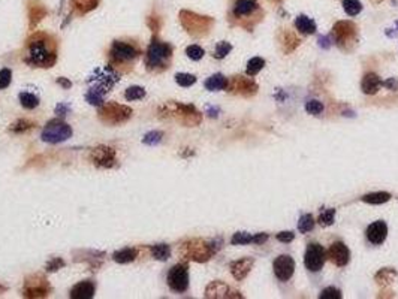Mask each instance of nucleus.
<instances>
[{
    "label": "nucleus",
    "mask_w": 398,
    "mask_h": 299,
    "mask_svg": "<svg viewBox=\"0 0 398 299\" xmlns=\"http://www.w3.org/2000/svg\"><path fill=\"white\" fill-rule=\"evenodd\" d=\"M391 199V194L386 191H376V193H370L362 196L361 201L365 204H371V205H382L385 202H388Z\"/></svg>",
    "instance_id": "obj_30"
},
{
    "label": "nucleus",
    "mask_w": 398,
    "mask_h": 299,
    "mask_svg": "<svg viewBox=\"0 0 398 299\" xmlns=\"http://www.w3.org/2000/svg\"><path fill=\"white\" fill-rule=\"evenodd\" d=\"M159 115L166 120H172L179 124H183L186 127H195L201 124L202 115L193 105H184L179 102H168L165 104L160 110Z\"/></svg>",
    "instance_id": "obj_3"
},
{
    "label": "nucleus",
    "mask_w": 398,
    "mask_h": 299,
    "mask_svg": "<svg viewBox=\"0 0 398 299\" xmlns=\"http://www.w3.org/2000/svg\"><path fill=\"white\" fill-rule=\"evenodd\" d=\"M175 82L181 87H190L196 82V76L190 74H177L175 75Z\"/></svg>",
    "instance_id": "obj_43"
},
{
    "label": "nucleus",
    "mask_w": 398,
    "mask_h": 299,
    "mask_svg": "<svg viewBox=\"0 0 398 299\" xmlns=\"http://www.w3.org/2000/svg\"><path fill=\"white\" fill-rule=\"evenodd\" d=\"M181 23L192 36H204L210 32L213 26V20L190 12H181Z\"/></svg>",
    "instance_id": "obj_9"
},
{
    "label": "nucleus",
    "mask_w": 398,
    "mask_h": 299,
    "mask_svg": "<svg viewBox=\"0 0 398 299\" xmlns=\"http://www.w3.org/2000/svg\"><path fill=\"white\" fill-rule=\"evenodd\" d=\"M111 60L114 63H129V62H134L138 56H140V51L132 45V43H127V42H121V40H115L111 46Z\"/></svg>",
    "instance_id": "obj_13"
},
{
    "label": "nucleus",
    "mask_w": 398,
    "mask_h": 299,
    "mask_svg": "<svg viewBox=\"0 0 398 299\" xmlns=\"http://www.w3.org/2000/svg\"><path fill=\"white\" fill-rule=\"evenodd\" d=\"M20 104H21L24 108H27V110H35V108H37V105H39V97L35 96L33 93L24 91V93H20Z\"/></svg>",
    "instance_id": "obj_32"
},
{
    "label": "nucleus",
    "mask_w": 398,
    "mask_h": 299,
    "mask_svg": "<svg viewBox=\"0 0 398 299\" xmlns=\"http://www.w3.org/2000/svg\"><path fill=\"white\" fill-rule=\"evenodd\" d=\"M72 136V127L62 120H51L42 130V141L48 144H59Z\"/></svg>",
    "instance_id": "obj_8"
},
{
    "label": "nucleus",
    "mask_w": 398,
    "mask_h": 299,
    "mask_svg": "<svg viewBox=\"0 0 398 299\" xmlns=\"http://www.w3.org/2000/svg\"><path fill=\"white\" fill-rule=\"evenodd\" d=\"M117 79H118V75L114 72L112 68L107 66L105 69H98L95 75L89 79L92 85L85 94V101L93 107L104 105L105 94L112 88Z\"/></svg>",
    "instance_id": "obj_2"
},
{
    "label": "nucleus",
    "mask_w": 398,
    "mask_h": 299,
    "mask_svg": "<svg viewBox=\"0 0 398 299\" xmlns=\"http://www.w3.org/2000/svg\"><path fill=\"white\" fill-rule=\"evenodd\" d=\"M254 266V259L252 258H243V259H238V261L232 262L229 265V269H231V274L234 275L235 280L238 281H243L252 271V268Z\"/></svg>",
    "instance_id": "obj_20"
},
{
    "label": "nucleus",
    "mask_w": 398,
    "mask_h": 299,
    "mask_svg": "<svg viewBox=\"0 0 398 299\" xmlns=\"http://www.w3.org/2000/svg\"><path fill=\"white\" fill-rule=\"evenodd\" d=\"M343 8H344V12L349 17H355L362 11L360 0H343Z\"/></svg>",
    "instance_id": "obj_34"
},
{
    "label": "nucleus",
    "mask_w": 398,
    "mask_h": 299,
    "mask_svg": "<svg viewBox=\"0 0 398 299\" xmlns=\"http://www.w3.org/2000/svg\"><path fill=\"white\" fill-rule=\"evenodd\" d=\"M228 82L229 79L222 74L211 75L207 81H205V88L210 91H220V90H226L228 88Z\"/></svg>",
    "instance_id": "obj_26"
},
{
    "label": "nucleus",
    "mask_w": 398,
    "mask_h": 299,
    "mask_svg": "<svg viewBox=\"0 0 398 299\" xmlns=\"http://www.w3.org/2000/svg\"><path fill=\"white\" fill-rule=\"evenodd\" d=\"M96 292V286L93 281L85 280V281H79L78 284H75L69 293V296L72 299H90L95 296Z\"/></svg>",
    "instance_id": "obj_21"
},
{
    "label": "nucleus",
    "mask_w": 398,
    "mask_h": 299,
    "mask_svg": "<svg viewBox=\"0 0 398 299\" xmlns=\"http://www.w3.org/2000/svg\"><path fill=\"white\" fill-rule=\"evenodd\" d=\"M276 238H277L280 242H285V244H288V242H292V241L295 239V233H293V232H290V230H283V232L277 233V235H276Z\"/></svg>",
    "instance_id": "obj_47"
},
{
    "label": "nucleus",
    "mask_w": 398,
    "mask_h": 299,
    "mask_svg": "<svg viewBox=\"0 0 398 299\" xmlns=\"http://www.w3.org/2000/svg\"><path fill=\"white\" fill-rule=\"evenodd\" d=\"M90 160L99 168H112L115 165V151L108 145H99L90 151Z\"/></svg>",
    "instance_id": "obj_17"
},
{
    "label": "nucleus",
    "mask_w": 398,
    "mask_h": 299,
    "mask_svg": "<svg viewBox=\"0 0 398 299\" xmlns=\"http://www.w3.org/2000/svg\"><path fill=\"white\" fill-rule=\"evenodd\" d=\"M326 261V250L319 242H310L304 255V265L310 272H319Z\"/></svg>",
    "instance_id": "obj_11"
},
{
    "label": "nucleus",
    "mask_w": 398,
    "mask_h": 299,
    "mask_svg": "<svg viewBox=\"0 0 398 299\" xmlns=\"http://www.w3.org/2000/svg\"><path fill=\"white\" fill-rule=\"evenodd\" d=\"M332 36L343 51H352L358 43V27L352 21H338L332 27Z\"/></svg>",
    "instance_id": "obj_6"
},
{
    "label": "nucleus",
    "mask_w": 398,
    "mask_h": 299,
    "mask_svg": "<svg viewBox=\"0 0 398 299\" xmlns=\"http://www.w3.org/2000/svg\"><path fill=\"white\" fill-rule=\"evenodd\" d=\"M163 138V133L159 132V130H153V132H148L147 135L144 136L143 142L145 145H157Z\"/></svg>",
    "instance_id": "obj_39"
},
{
    "label": "nucleus",
    "mask_w": 398,
    "mask_h": 299,
    "mask_svg": "<svg viewBox=\"0 0 398 299\" xmlns=\"http://www.w3.org/2000/svg\"><path fill=\"white\" fill-rule=\"evenodd\" d=\"M150 252L151 256L156 261H168L171 258V248L168 244H156V245H150Z\"/></svg>",
    "instance_id": "obj_29"
},
{
    "label": "nucleus",
    "mask_w": 398,
    "mask_h": 299,
    "mask_svg": "<svg viewBox=\"0 0 398 299\" xmlns=\"http://www.w3.org/2000/svg\"><path fill=\"white\" fill-rule=\"evenodd\" d=\"M263 66H265V60H263L262 57H253V59H250L249 63H247L246 74L249 75V76H256V75L263 69Z\"/></svg>",
    "instance_id": "obj_31"
},
{
    "label": "nucleus",
    "mask_w": 398,
    "mask_h": 299,
    "mask_svg": "<svg viewBox=\"0 0 398 299\" xmlns=\"http://www.w3.org/2000/svg\"><path fill=\"white\" fill-rule=\"evenodd\" d=\"M273 269L279 281H289L295 272V261L289 255H280L273 262Z\"/></svg>",
    "instance_id": "obj_15"
},
{
    "label": "nucleus",
    "mask_w": 398,
    "mask_h": 299,
    "mask_svg": "<svg viewBox=\"0 0 398 299\" xmlns=\"http://www.w3.org/2000/svg\"><path fill=\"white\" fill-rule=\"evenodd\" d=\"M26 63L33 68H53L57 60V51L54 42H48L45 37H35L27 45Z\"/></svg>",
    "instance_id": "obj_1"
},
{
    "label": "nucleus",
    "mask_w": 398,
    "mask_h": 299,
    "mask_svg": "<svg viewBox=\"0 0 398 299\" xmlns=\"http://www.w3.org/2000/svg\"><path fill=\"white\" fill-rule=\"evenodd\" d=\"M252 242H253V235H250L247 232H237L231 239L232 245H247Z\"/></svg>",
    "instance_id": "obj_35"
},
{
    "label": "nucleus",
    "mask_w": 398,
    "mask_h": 299,
    "mask_svg": "<svg viewBox=\"0 0 398 299\" xmlns=\"http://www.w3.org/2000/svg\"><path fill=\"white\" fill-rule=\"evenodd\" d=\"M398 272L394 268H382L376 275H374V281L377 283L379 287L386 289L389 286H392L397 280Z\"/></svg>",
    "instance_id": "obj_23"
},
{
    "label": "nucleus",
    "mask_w": 398,
    "mask_h": 299,
    "mask_svg": "<svg viewBox=\"0 0 398 299\" xmlns=\"http://www.w3.org/2000/svg\"><path fill=\"white\" fill-rule=\"evenodd\" d=\"M388 236V224L383 220H377L367 227V239L373 245H380Z\"/></svg>",
    "instance_id": "obj_19"
},
{
    "label": "nucleus",
    "mask_w": 398,
    "mask_h": 299,
    "mask_svg": "<svg viewBox=\"0 0 398 299\" xmlns=\"http://www.w3.org/2000/svg\"><path fill=\"white\" fill-rule=\"evenodd\" d=\"M172 57V46L169 43L153 39L145 54V66L148 71H165Z\"/></svg>",
    "instance_id": "obj_4"
},
{
    "label": "nucleus",
    "mask_w": 398,
    "mask_h": 299,
    "mask_svg": "<svg viewBox=\"0 0 398 299\" xmlns=\"http://www.w3.org/2000/svg\"><path fill=\"white\" fill-rule=\"evenodd\" d=\"M326 259L329 262H332L335 266L343 268L350 261V250L347 248V245L344 242L335 241L326 250Z\"/></svg>",
    "instance_id": "obj_16"
},
{
    "label": "nucleus",
    "mask_w": 398,
    "mask_h": 299,
    "mask_svg": "<svg viewBox=\"0 0 398 299\" xmlns=\"http://www.w3.org/2000/svg\"><path fill=\"white\" fill-rule=\"evenodd\" d=\"M168 286L175 293H184L189 289V268L186 263L174 265L166 277Z\"/></svg>",
    "instance_id": "obj_10"
},
{
    "label": "nucleus",
    "mask_w": 398,
    "mask_h": 299,
    "mask_svg": "<svg viewBox=\"0 0 398 299\" xmlns=\"http://www.w3.org/2000/svg\"><path fill=\"white\" fill-rule=\"evenodd\" d=\"M63 266H65L63 259L54 258L53 261H50L47 263V271H48V272H54V271H57V269H60V268H63Z\"/></svg>",
    "instance_id": "obj_46"
},
{
    "label": "nucleus",
    "mask_w": 398,
    "mask_h": 299,
    "mask_svg": "<svg viewBox=\"0 0 398 299\" xmlns=\"http://www.w3.org/2000/svg\"><path fill=\"white\" fill-rule=\"evenodd\" d=\"M99 118L102 123L109 126H117L121 123H126L132 117V110L126 105H118L115 102H108L105 105H101L99 108Z\"/></svg>",
    "instance_id": "obj_7"
},
{
    "label": "nucleus",
    "mask_w": 398,
    "mask_h": 299,
    "mask_svg": "<svg viewBox=\"0 0 398 299\" xmlns=\"http://www.w3.org/2000/svg\"><path fill=\"white\" fill-rule=\"evenodd\" d=\"M33 123L32 121H27V120H18L15 121L12 126H11V130L15 132V133H21V132H27L30 129H33Z\"/></svg>",
    "instance_id": "obj_41"
},
{
    "label": "nucleus",
    "mask_w": 398,
    "mask_h": 299,
    "mask_svg": "<svg viewBox=\"0 0 398 299\" xmlns=\"http://www.w3.org/2000/svg\"><path fill=\"white\" fill-rule=\"evenodd\" d=\"M335 213H337V211H335L334 208L324 210V211L319 214V217H318V223L321 224V226H324V227L334 224V222H335Z\"/></svg>",
    "instance_id": "obj_36"
},
{
    "label": "nucleus",
    "mask_w": 398,
    "mask_h": 299,
    "mask_svg": "<svg viewBox=\"0 0 398 299\" xmlns=\"http://www.w3.org/2000/svg\"><path fill=\"white\" fill-rule=\"evenodd\" d=\"M145 96V90L143 87H138V85H134V87H129L124 93V97L126 101L132 102V101H140Z\"/></svg>",
    "instance_id": "obj_37"
},
{
    "label": "nucleus",
    "mask_w": 398,
    "mask_h": 299,
    "mask_svg": "<svg viewBox=\"0 0 398 299\" xmlns=\"http://www.w3.org/2000/svg\"><path fill=\"white\" fill-rule=\"evenodd\" d=\"M325 110L324 104L319 102V101H308L305 104V111L308 112L310 115H321Z\"/></svg>",
    "instance_id": "obj_40"
},
{
    "label": "nucleus",
    "mask_w": 398,
    "mask_h": 299,
    "mask_svg": "<svg viewBox=\"0 0 398 299\" xmlns=\"http://www.w3.org/2000/svg\"><path fill=\"white\" fill-rule=\"evenodd\" d=\"M257 84L254 82L252 78L243 76V75H237L232 76L228 82V91L237 96H243V97H252L257 93Z\"/></svg>",
    "instance_id": "obj_12"
},
{
    "label": "nucleus",
    "mask_w": 398,
    "mask_h": 299,
    "mask_svg": "<svg viewBox=\"0 0 398 299\" xmlns=\"http://www.w3.org/2000/svg\"><path fill=\"white\" fill-rule=\"evenodd\" d=\"M341 296H343L341 292L338 289H335V287H326V289L322 290V293L319 295L321 299H340Z\"/></svg>",
    "instance_id": "obj_45"
},
{
    "label": "nucleus",
    "mask_w": 398,
    "mask_h": 299,
    "mask_svg": "<svg viewBox=\"0 0 398 299\" xmlns=\"http://www.w3.org/2000/svg\"><path fill=\"white\" fill-rule=\"evenodd\" d=\"M268 241V233H256L253 235V242L252 244H256V245H262L263 242Z\"/></svg>",
    "instance_id": "obj_49"
},
{
    "label": "nucleus",
    "mask_w": 398,
    "mask_h": 299,
    "mask_svg": "<svg viewBox=\"0 0 398 299\" xmlns=\"http://www.w3.org/2000/svg\"><path fill=\"white\" fill-rule=\"evenodd\" d=\"M57 84H60L63 88H71V87H72V82L68 81L66 78H59V79H57Z\"/></svg>",
    "instance_id": "obj_51"
},
{
    "label": "nucleus",
    "mask_w": 398,
    "mask_h": 299,
    "mask_svg": "<svg viewBox=\"0 0 398 299\" xmlns=\"http://www.w3.org/2000/svg\"><path fill=\"white\" fill-rule=\"evenodd\" d=\"M376 2H382V0H376Z\"/></svg>",
    "instance_id": "obj_53"
},
{
    "label": "nucleus",
    "mask_w": 398,
    "mask_h": 299,
    "mask_svg": "<svg viewBox=\"0 0 398 299\" xmlns=\"http://www.w3.org/2000/svg\"><path fill=\"white\" fill-rule=\"evenodd\" d=\"M231 51H232V45H231L229 42H218L217 45H216L214 57H216V59H225Z\"/></svg>",
    "instance_id": "obj_42"
},
{
    "label": "nucleus",
    "mask_w": 398,
    "mask_h": 299,
    "mask_svg": "<svg viewBox=\"0 0 398 299\" xmlns=\"http://www.w3.org/2000/svg\"><path fill=\"white\" fill-rule=\"evenodd\" d=\"M280 40H282V48L286 54H290L292 51H295L301 43V39L290 30H285Z\"/></svg>",
    "instance_id": "obj_27"
},
{
    "label": "nucleus",
    "mask_w": 398,
    "mask_h": 299,
    "mask_svg": "<svg viewBox=\"0 0 398 299\" xmlns=\"http://www.w3.org/2000/svg\"><path fill=\"white\" fill-rule=\"evenodd\" d=\"M256 11H259V5L256 0H237L234 6V15L237 18L252 17Z\"/></svg>",
    "instance_id": "obj_22"
},
{
    "label": "nucleus",
    "mask_w": 398,
    "mask_h": 299,
    "mask_svg": "<svg viewBox=\"0 0 398 299\" xmlns=\"http://www.w3.org/2000/svg\"><path fill=\"white\" fill-rule=\"evenodd\" d=\"M138 258V250L137 248H123L120 252H115L112 255V259L117 263H129L134 262Z\"/></svg>",
    "instance_id": "obj_28"
},
{
    "label": "nucleus",
    "mask_w": 398,
    "mask_h": 299,
    "mask_svg": "<svg viewBox=\"0 0 398 299\" xmlns=\"http://www.w3.org/2000/svg\"><path fill=\"white\" fill-rule=\"evenodd\" d=\"M205 298H210V299H216V298L241 299L243 298V295H241L238 290H235V289L229 287V286H228L226 283H223V281H213V283H210V284H208V287L205 289Z\"/></svg>",
    "instance_id": "obj_18"
},
{
    "label": "nucleus",
    "mask_w": 398,
    "mask_h": 299,
    "mask_svg": "<svg viewBox=\"0 0 398 299\" xmlns=\"http://www.w3.org/2000/svg\"><path fill=\"white\" fill-rule=\"evenodd\" d=\"M214 253H216V247L213 245V242H208L199 238L189 239L183 242L180 247L181 258H184L186 261L198 262V263L210 261L214 256Z\"/></svg>",
    "instance_id": "obj_5"
},
{
    "label": "nucleus",
    "mask_w": 398,
    "mask_h": 299,
    "mask_svg": "<svg viewBox=\"0 0 398 299\" xmlns=\"http://www.w3.org/2000/svg\"><path fill=\"white\" fill-rule=\"evenodd\" d=\"M68 111H69V107L68 105H57V108H56V112L59 114V115H66L68 114Z\"/></svg>",
    "instance_id": "obj_50"
},
{
    "label": "nucleus",
    "mask_w": 398,
    "mask_h": 299,
    "mask_svg": "<svg viewBox=\"0 0 398 299\" xmlns=\"http://www.w3.org/2000/svg\"><path fill=\"white\" fill-rule=\"evenodd\" d=\"M319 43H321L322 48H329V39L328 37H319Z\"/></svg>",
    "instance_id": "obj_52"
},
{
    "label": "nucleus",
    "mask_w": 398,
    "mask_h": 299,
    "mask_svg": "<svg viewBox=\"0 0 398 299\" xmlns=\"http://www.w3.org/2000/svg\"><path fill=\"white\" fill-rule=\"evenodd\" d=\"M382 85L383 87H386L388 90H392V91H395L398 88V81L395 79V78H388L386 81H383L382 82Z\"/></svg>",
    "instance_id": "obj_48"
},
{
    "label": "nucleus",
    "mask_w": 398,
    "mask_h": 299,
    "mask_svg": "<svg viewBox=\"0 0 398 299\" xmlns=\"http://www.w3.org/2000/svg\"><path fill=\"white\" fill-rule=\"evenodd\" d=\"M186 54H187V57H189L190 60L198 62V60H201V59L204 57L205 51H204V48H201L199 45H190V46L186 48Z\"/></svg>",
    "instance_id": "obj_38"
},
{
    "label": "nucleus",
    "mask_w": 398,
    "mask_h": 299,
    "mask_svg": "<svg viewBox=\"0 0 398 299\" xmlns=\"http://www.w3.org/2000/svg\"><path fill=\"white\" fill-rule=\"evenodd\" d=\"M382 87V79L374 74V72H368L362 78L361 81V90L364 94H376L379 91V88Z\"/></svg>",
    "instance_id": "obj_24"
},
{
    "label": "nucleus",
    "mask_w": 398,
    "mask_h": 299,
    "mask_svg": "<svg viewBox=\"0 0 398 299\" xmlns=\"http://www.w3.org/2000/svg\"><path fill=\"white\" fill-rule=\"evenodd\" d=\"M313 227H315V217L312 214L301 216V219L298 222V230L301 233H308V232L313 230Z\"/></svg>",
    "instance_id": "obj_33"
},
{
    "label": "nucleus",
    "mask_w": 398,
    "mask_h": 299,
    "mask_svg": "<svg viewBox=\"0 0 398 299\" xmlns=\"http://www.w3.org/2000/svg\"><path fill=\"white\" fill-rule=\"evenodd\" d=\"M11 81H12V71L8 68L2 69L0 71V90H5L6 87H9Z\"/></svg>",
    "instance_id": "obj_44"
},
{
    "label": "nucleus",
    "mask_w": 398,
    "mask_h": 299,
    "mask_svg": "<svg viewBox=\"0 0 398 299\" xmlns=\"http://www.w3.org/2000/svg\"><path fill=\"white\" fill-rule=\"evenodd\" d=\"M23 295L26 298H45L50 295V284L43 275L36 274L26 280Z\"/></svg>",
    "instance_id": "obj_14"
},
{
    "label": "nucleus",
    "mask_w": 398,
    "mask_h": 299,
    "mask_svg": "<svg viewBox=\"0 0 398 299\" xmlns=\"http://www.w3.org/2000/svg\"><path fill=\"white\" fill-rule=\"evenodd\" d=\"M295 27L299 33L302 35H313L316 32V23L308 18L307 15H299L296 20H295Z\"/></svg>",
    "instance_id": "obj_25"
}]
</instances>
